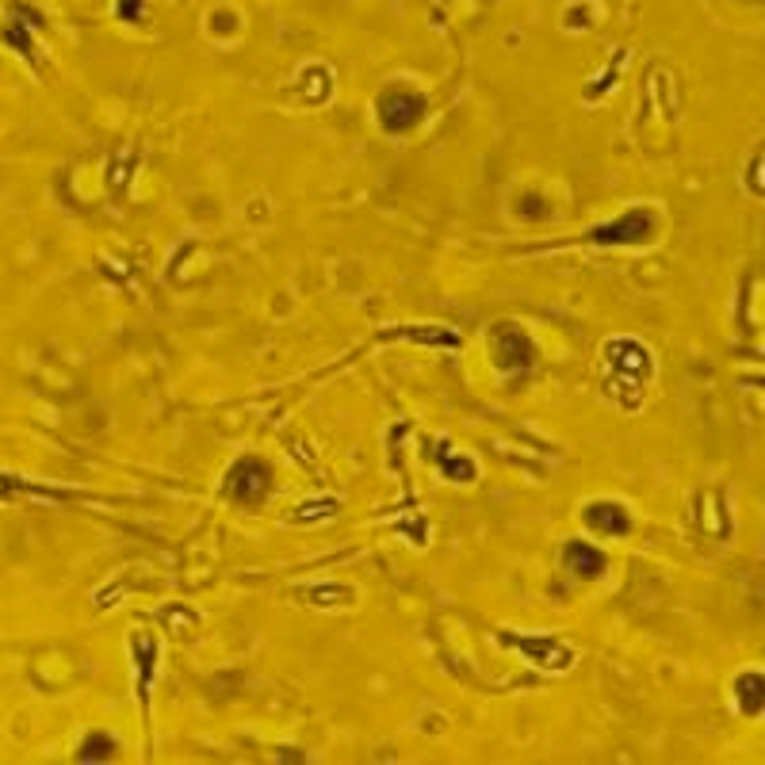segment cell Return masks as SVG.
I'll list each match as a JSON object with an SVG mask.
<instances>
[{
	"instance_id": "obj_1",
	"label": "cell",
	"mask_w": 765,
	"mask_h": 765,
	"mask_svg": "<svg viewBox=\"0 0 765 765\" xmlns=\"http://www.w3.org/2000/svg\"><path fill=\"white\" fill-rule=\"evenodd\" d=\"M379 123H383V131H410V127H417L421 123V115H425V96L421 92H414L410 85H387L383 92H379Z\"/></svg>"
},
{
	"instance_id": "obj_2",
	"label": "cell",
	"mask_w": 765,
	"mask_h": 765,
	"mask_svg": "<svg viewBox=\"0 0 765 765\" xmlns=\"http://www.w3.org/2000/svg\"><path fill=\"white\" fill-rule=\"evenodd\" d=\"M222 486H226V494L238 505H257L264 502V494L272 490V467L257 456H245L226 471V482H222Z\"/></svg>"
},
{
	"instance_id": "obj_3",
	"label": "cell",
	"mask_w": 765,
	"mask_h": 765,
	"mask_svg": "<svg viewBox=\"0 0 765 765\" xmlns=\"http://www.w3.org/2000/svg\"><path fill=\"white\" fill-rule=\"evenodd\" d=\"M494 360L502 372H525L532 364V341L525 337V329L498 326L494 333Z\"/></svg>"
},
{
	"instance_id": "obj_4",
	"label": "cell",
	"mask_w": 765,
	"mask_h": 765,
	"mask_svg": "<svg viewBox=\"0 0 765 765\" xmlns=\"http://www.w3.org/2000/svg\"><path fill=\"white\" fill-rule=\"evenodd\" d=\"M647 234H651V211H628L609 226L593 230V241H601V245H639Z\"/></svg>"
},
{
	"instance_id": "obj_5",
	"label": "cell",
	"mask_w": 765,
	"mask_h": 765,
	"mask_svg": "<svg viewBox=\"0 0 765 765\" xmlns=\"http://www.w3.org/2000/svg\"><path fill=\"white\" fill-rule=\"evenodd\" d=\"M586 521H590V528H597V532H609V536H624V532L632 528V521H628V509H620V505H612V502L586 505Z\"/></svg>"
},
{
	"instance_id": "obj_6",
	"label": "cell",
	"mask_w": 765,
	"mask_h": 765,
	"mask_svg": "<svg viewBox=\"0 0 765 765\" xmlns=\"http://www.w3.org/2000/svg\"><path fill=\"white\" fill-rule=\"evenodd\" d=\"M567 567L570 574H578V578H601L605 567H609V559H605L597 547L574 540V544H567Z\"/></svg>"
},
{
	"instance_id": "obj_7",
	"label": "cell",
	"mask_w": 765,
	"mask_h": 765,
	"mask_svg": "<svg viewBox=\"0 0 765 765\" xmlns=\"http://www.w3.org/2000/svg\"><path fill=\"white\" fill-rule=\"evenodd\" d=\"M731 693L739 697L746 716H758V712H762V674H758V670H746L743 678H735Z\"/></svg>"
},
{
	"instance_id": "obj_8",
	"label": "cell",
	"mask_w": 765,
	"mask_h": 765,
	"mask_svg": "<svg viewBox=\"0 0 765 765\" xmlns=\"http://www.w3.org/2000/svg\"><path fill=\"white\" fill-rule=\"evenodd\" d=\"M0 39L8 46H16L27 62H35V43H31V27L20 20H8L4 27H0Z\"/></svg>"
},
{
	"instance_id": "obj_9",
	"label": "cell",
	"mask_w": 765,
	"mask_h": 765,
	"mask_svg": "<svg viewBox=\"0 0 765 765\" xmlns=\"http://www.w3.org/2000/svg\"><path fill=\"white\" fill-rule=\"evenodd\" d=\"M77 758H81V762H88V758H92V762H104V758H115V743H111L104 731H96V735H92V739H88V743L81 746V750H77Z\"/></svg>"
},
{
	"instance_id": "obj_10",
	"label": "cell",
	"mask_w": 765,
	"mask_h": 765,
	"mask_svg": "<svg viewBox=\"0 0 765 765\" xmlns=\"http://www.w3.org/2000/svg\"><path fill=\"white\" fill-rule=\"evenodd\" d=\"M115 12H119V20L138 23L142 20V12H146V0H119V4H115Z\"/></svg>"
}]
</instances>
